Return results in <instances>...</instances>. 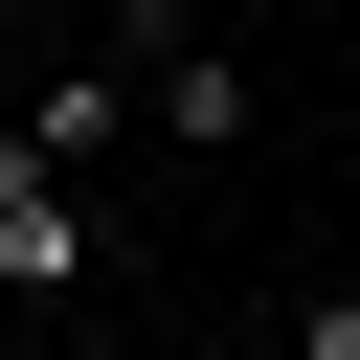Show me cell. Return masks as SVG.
<instances>
[{
  "instance_id": "cell-4",
  "label": "cell",
  "mask_w": 360,
  "mask_h": 360,
  "mask_svg": "<svg viewBox=\"0 0 360 360\" xmlns=\"http://www.w3.org/2000/svg\"><path fill=\"white\" fill-rule=\"evenodd\" d=\"M248 360H360V292H292V315H270Z\"/></svg>"
},
{
  "instance_id": "cell-1",
  "label": "cell",
  "mask_w": 360,
  "mask_h": 360,
  "mask_svg": "<svg viewBox=\"0 0 360 360\" xmlns=\"http://www.w3.org/2000/svg\"><path fill=\"white\" fill-rule=\"evenodd\" d=\"M112 45H135V135H158V158H248V112H270V90H248V45H225V22L112 0Z\"/></svg>"
},
{
  "instance_id": "cell-2",
  "label": "cell",
  "mask_w": 360,
  "mask_h": 360,
  "mask_svg": "<svg viewBox=\"0 0 360 360\" xmlns=\"http://www.w3.org/2000/svg\"><path fill=\"white\" fill-rule=\"evenodd\" d=\"M90 292H112V202H90L68 158H22V135H0V315L45 338V315H90Z\"/></svg>"
},
{
  "instance_id": "cell-6",
  "label": "cell",
  "mask_w": 360,
  "mask_h": 360,
  "mask_svg": "<svg viewBox=\"0 0 360 360\" xmlns=\"http://www.w3.org/2000/svg\"><path fill=\"white\" fill-rule=\"evenodd\" d=\"M0 360H45V338H22V315H0Z\"/></svg>"
},
{
  "instance_id": "cell-5",
  "label": "cell",
  "mask_w": 360,
  "mask_h": 360,
  "mask_svg": "<svg viewBox=\"0 0 360 360\" xmlns=\"http://www.w3.org/2000/svg\"><path fill=\"white\" fill-rule=\"evenodd\" d=\"M45 360H135V338H112V292H90V315H45Z\"/></svg>"
},
{
  "instance_id": "cell-3",
  "label": "cell",
  "mask_w": 360,
  "mask_h": 360,
  "mask_svg": "<svg viewBox=\"0 0 360 360\" xmlns=\"http://www.w3.org/2000/svg\"><path fill=\"white\" fill-rule=\"evenodd\" d=\"M0 135H22V158H68V180H90V158H135V45H90V68H45V90L0 112Z\"/></svg>"
}]
</instances>
